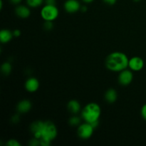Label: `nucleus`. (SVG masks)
I'll list each match as a JSON object with an SVG mask.
<instances>
[{"label": "nucleus", "mask_w": 146, "mask_h": 146, "mask_svg": "<svg viewBox=\"0 0 146 146\" xmlns=\"http://www.w3.org/2000/svg\"><path fill=\"white\" fill-rule=\"evenodd\" d=\"M101 107L96 103H90L87 104L81 112L83 119L87 123L92 124L98 122L101 116Z\"/></svg>", "instance_id": "nucleus-2"}, {"label": "nucleus", "mask_w": 146, "mask_h": 146, "mask_svg": "<svg viewBox=\"0 0 146 146\" xmlns=\"http://www.w3.org/2000/svg\"><path fill=\"white\" fill-rule=\"evenodd\" d=\"M25 88L29 92L33 93L36 91L39 88V82H38V79L34 78V77L27 79L25 83Z\"/></svg>", "instance_id": "nucleus-10"}, {"label": "nucleus", "mask_w": 146, "mask_h": 146, "mask_svg": "<svg viewBox=\"0 0 146 146\" xmlns=\"http://www.w3.org/2000/svg\"><path fill=\"white\" fill-rule=\"evenodd\" d=\"M133 1H141V0H133Z\"/></svg>", "instance_id": "nucleus-28"}, {"label": "nucleus", "mask_w": 146, "mask_h": 146, "mask_svg": "<svg viewBox=\"0 0 146 146\" xmlns=\"http://www.w3.org/2000/svg\"><path fill=\"white\" fill-rule=\"evenodd\" d=\"M41 16L45 21H54L58 17V9L56 5L46 4L41 10Z\"/></svg>", "instance_id": "nucleus-4"}, {"label": "nucleus", "mask_w": 146, "mask_h": 146, "mask_svg": "<svg viewBox=\"0 0 146 146\" xmlns=\"http://www.w3.org/2000/svg\"><path fill=\"white\" fill-rule=\"evenodd\" d=\"M117 0H104V2L107 4H109V5H113L115 4Z\"/></svg>", "instance_id": "nucleus-23"}, {"label": "nucleus", "mask_w": 146, "mask_h": 146, "mask_svg": "<svg viewBox=\"0 0 146 146\" xmlns=\"http://www.w3.org/2000/svg\"><path fill=\"white\" fill-rule=\"evenodd\" d=\"M57 128L55 124L51 121H46L44 122V128L42 130V137L41 138H44L49 141H52L55 139L57 136Z\"/></svg>", "instance_id": "nucleus-3"}, {"label": "nucleus", "mask_w": 146, "mask_h": 146, "mask_svg": "<svg viewBox=\"0 0 146 146\" xmlns=\"http://www.w3.org/2000/svg\"><path fill=\"white\" fill-rule=\"evenodd\" d=\"M128 67L132 71H139L143 69L144 67V61L143 58L138 56H134L129 59L128 62Z\"/></svg>", "instance_id": "nucleus-7"}, {"label": "nucleus", "mask_w": 146, "mask_h": 146, "mask_svg": "<svg viewBox=\"0 0 146 146\" xmlns=\"http://www.w3.org/2000/svg\"><path fill=\"white\" fill-rule=\"evenodd\" d=\"M80 122H81V119L78 116H73L69 120V124L72 126H76V125H78Z\"/></svg>", "instance_id": "nucleus-18"}, {"label": "nucleus", "mask_w": 146, "mask_h": 146, "mask_svg": "<svg viewBox=\"0 0 146 146\" xmlns=\"http://www.w3.org/2000/svg\"><path fill=\"white\" fill-rule=\"evenodd\" d=\"M11 65L9 62H5L1 66V72L4 75H9L11 71Z\"/></svg>", "instance_id": "nucleus-16"}, {"label": "nucleus", "mask_w": 146, "mask_h": 146, "mask_svg": "<svg viewBox=\"0 0 146 146\" xmlns=\"http://www.w3.org/2000/svg\"><path fill=\"white\" fill-rule=\"evenodd\" d=\"M82 1H84V2L87 3V4H88V3H91V2H93V1H94V0H82Z\"/></svg>", "instance_id": "nucleus-27"}, {"label": "nucleus", "mask_w": 146, "mask_h": 146, "mask_svg": "<svg viewBox=\"0 0 146 146\" xmlns=\"http://www.w3.org/2000/svg\"><path fill=\"white\" fill-rule=\"evenodd\" d=\"M44 0H27V4L29 7L36 8L43 4Z\"/></svg>", "instance_id": "nucleus-17"}, {"label": "nucleus", "mask_w": 146, "mask_h": 146, "mask_svg": "<svg viewBox=\"0 0 146 146\" xmlns=\"http://www.w3.org/2000/svg\"><path fill=\"white\" fill-rule=\"evenodd\" d=\"M13 36H14L13 32H11L9 30L2 29L0 31V41L3 44L8 43L9 41H11Z\"/></svg>", "instance_id": "nucleus-13"}, {"label": "nucleus", "mask_w": 146, "mask_h": 146, "mask_svg": "<svg viewBox=\"0 0 146 146\" xmlns=\"http://www.w3.org/2000/svg\"><path fill=\"white\" fill-rule=\"evenodd\" d=\"M94 128L89 123L86 122L79 125L78 128V135L81 139H88L94 133Z\"/></svg>", "instance_id": "nucleus-5"}, {"label": "nucleus", "mask_w": 146, "mask_h": 146, "mask_svg": "<svg viewBox=\"0 0 146 146\" xmlns=\"http://www.w3.org/2000/svg\"><path fill=\"white\" fill-rule=\"evenodd\" d=\"M31 108V103L29 100H22L17 104V111L22 113L29 112Z\"/></svg>", "instance_id": "nucleus-12"}, {"label": "nucleus", "mask_w": 146, "mask_h": 146, "mask_svg": "<svg viewBox=\"0 0 146 146\" xmlns=\"http://www.w3.org/2000/svg\"><path fill=\"white\" fill-rule=\"evenodd\" d=\"M133 79V74L129 70H123L118 76V81L122 86L129 85L130 84H131Z\"/></svg>", "instance_id": "nucleus-6"}, {"label": "nucleus", "mask_w": 146, "mask_h": 146, "mask_svg": "<svg viewBox=\"0 0 146 146\" xmlns=\"http://www.w3.org/2000/svg\"><path fill=\"white\" fill-rule=\"evenodd\" d=\"M11 3H13L14 4H18L21 2L22 0H9Z\"/></svg>", "instance_id": "nucleus-26"}, {"label": "nucleus", "mask_w": 146, "mask_h": 146, "mask_svg": "<svg viewBox=\"0 0 146 146\" xmlns=\"http://www.w3.org/2000/svg\"><path fill=\"white\" fill-rule=\"evenodd\" d=\"M68 109L71 113L76 114L81 110V104L76 100H71L68 103Z\"/></svg>", "instance_id": "nucleus-14"}, {"label": "nucleus", "mask_w": 146, "mask_h": 146, "mask_svg": "<svg viewBox=\"0 0 146 146\" xmlns=\"http://www.w3.org/2000/svg\"><path fill=\"white\" fill-rule=\"evenodd\" d=\"M64 9L68 13H75L81 9L78 0H66L64 3Z\"/></svg>", "instance_id": "nucleus-9"}, {"label": "nucleus", "mask_w": 146, "mask_h": 146, "mask_svg": "<svg viewBox=\"0 0 146 146\" xmlns=\"http://www.w3.org/2000/svg\"><path fill=\"white\" fill-rule=\"evenodd\" d=\"M118 98V94H117L116 91L113 88H110L106 91L105 94V98L107 102L110 104L115 102Z\"/></svg>", "instance_id": "nucleus-15"}, {"label": "nucleus", "mask_w": 146, "mask_h": 146, "mask_svg": "<svg viewBox=\"0 0 146 146\" xmlns=\"http://www.w3.org/2000/svg\"><path fill=\"white\" fill-rule=\"evenodd\" d=\"M13 34H14V36H19L21 34V32H20L19 30H15V31L13 32Z\"/></svg>", "instance_id": "nucleus-25"}, {"label": "nucleus", "mask_w": 146, "mask_h": 146, "mask_svg": "<svg viewBox=\"0 0 146 146\" xmlns=\"http://www.w3.org/2000/svg\"><path fill=\"white\" fill-rule=\"evenodd\" d=\"M7 145L8 146H20L21 144L19 143L18 141L15 139H10L9 141H8V142L7 143Z\"/></svg>", "instance_id": "nucleus-19"}, {"label": "nucleus", "mask_w": 146, "mask_h": 146, "mask_svg": "<svg viewBox=\"0 0 146 146\" xmlns=\"http://www.w3.org/2000/svg\"><path fill=\"white\" fill-rule=\"evenodd\" d=\"M15 13L20 18L25 19L30 16L31 11L30 9L24 5H19L15 9Z\"/></svg>", "instance_id": "nucleus-11"}, {"label": "nucleus", "mask_w": 146, "mask_h": 146, "mask_svg": "<svg viewBox=\"0 0 146 146\" xmlns=\"http://www.w3.org/2000/svg\"><path fill=\"white\" fill-rule=\"evenodd\" d=\"M141 115L143 118V119L146 121V104L141 108Z\"/></svg>", "instance_id": "nucleus-22"}, {"label": "nucleus", "mask_w": 146, "mask_h": 146, "mask_svg": "<svg viewBox=\"0 0 146 146\" xmlns=\"http://www.w3.org/2000/svg\"><path fill=\"white\" fill-rule=\"evenodd\" d=\"M46 4H50V5H55L56 0H45Z\"/></svg>", "instance_id": "nucleus-24"}, {"label": "nucleus", "mask_w": 146, "mask_h": 146, "mask_svg": "<svg viewBox=\"0 0 146 146\" xmlns=\"http://www.w3.org/2000/svg\"><path fill=\"white\" fill-rule=\"evenodd\" d=\"M44 27L46 30H50L52 29L53 27V23L51 21H46V22L44 23Z\"/></svg>", "instance_id": "nucleus-21"}, {"label": "nucleus", "mask_w": 146, "mask_h": 146, "mask_svg": "<svg viewBox=\"0 0 146 146\" xmlns=\"http://www.w3.org/2000/svg\"><path fill=\"white\" fill-rule=\"evenodd\" d=\"M29 144L31 146H37L38 145H41V143H40V139H38L36 138H33V139L31 140Z\"/></svg>", "instance_id": "nucleus-20"}, {"label": "nucleus", "mask_w": 146, "mask_h": 146, "mask_svg": "<svg viewBox=\"0 0 146 146\" xmlns=\"http://www.w3.org/2000/svg\"><path fill=\"white\" fill-rule=\"evenodd\" d=\"M44 122L41 121H37L32 123L31 125V131L34 134V138L41 139L42 137V130L44 128Z\"/></svg>", "instance_id": "nucleus-8"}, {"label": "nucleus", "mask_w": 146, "mask_h": 146, "mask_svg": "<svg viewBox=\"0 0 146 146\" xmlns=\"http://www.w3.org/2000/svg\"><path fill=\"white\" fill-rule=\"evenodd\" d=\"M128 56L124 53L115 51L110 54L106 61V66L108 70L114 72H121L128 66Z\"/></svg>", "instance_id": "nucleus-1"}]
</instances>
